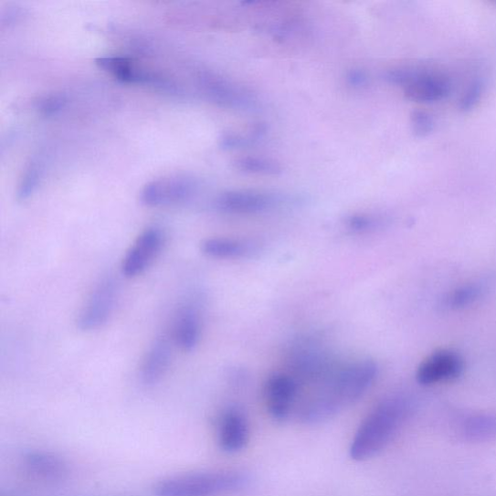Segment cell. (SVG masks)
<instances>
[{
    "label": "cell",
    "instance_id": "cell-1",
    "mask_svg": "<svg viewBox=\"0 0 496 496\" xmlns=\"http://www.w3.org/2000/svg\"><path fill=\"white\" fill-rule=\"evenodd\" d=\"M377 373V364L371 360L335 364L322 380L315 383L318 389L302 406L301 420L306 424H318L332 418L371 388Z\"/></svg>",
    "mask_w": 496,
    "mask_h": 496
},
{
    "label": "cell",
    "instance_id": "cell-2",
    "mask_svg": "<svg viewBox=\"0 0 496 496\" xmlns=\"http://www.w3.org/2000/svg\"><path fill=\"white\" fill-rule=\"evenodd\" d=\"M414 409L411 398L394 396L379 404L364 419L350 446V457L369 459L385 448Z\"/></svg>",
    "mask_w": 496,
    "mask_h": 496
},
{
    "label": "cell",
    "instance_id": "cell-3",
    "mask_svg": "<svg viewBox=\"0 0 496 496\" xmlns=\"http://www.w3.org/2000/svg\"><path fill=\"white\" fill-rule=\"evenodd\" d=\"M249 479L234 471H199L169 476L153 486L155 496H218L241 490Z\"/></svg>",
    "mask_w": 496,
    "mask_h": 496
},
{
    "label": "cell",
    "instance_id": "cell-4",
    "mask_svg": "<svg viewBox=\"0 0 496 496\" xmlns=\"http://www.w3.org/2000/svg\"><path fill=\"white\" fill-rule=\"evenodd\" d=\"M388 79L405 87L406 98L415 102L435 103L447 98L451 92L449 78L435 70H394Z\"/></svg>",
    "mask_w": 496,
    "mask_h": 496
},
{
    "label": "cell",
    "instance_id": "cell-5",
    "mask_svg": "<svg viewBox=\"0 0 496 496\" xmlns=\"http://www.w3.org/2000/svg\"><path fill=\"white\" fill-rule=\"evenodd\" d=\"M118 285L113 278L101 280L90 294L85 305L79 311L76 323L83 332H91L102 328L116 307Z\"/></svg>",
    "mask_w": 496,
    "mask_h": 496
},
{
    "label": "cell",
    "instance_id": "cell-6",
    "mask_svg": "<svg viewBox=\"0 0 496 496\" xmlns=\"http://www.w3.org/2000/svg\"><path fill=\"white\" fill-rule=\"evenodd\" d=\"M196 189V182L188 175L172 174L143 186L140 192V201L150 207L180 205L190 200Z\"/></svg>",
    "mask_w": 496,
    "mask_h": 496
},
{
    "label": "cell",
    "instance_id": "cell-7",
    "mask_svg": "<svg viewBox=\"0 0 496 496\" xmlns=\"http://www.w3.org/2000/svg\"><path fill=\"white\" fill-rule=\"evenodd\" d=\"M164 245V234L157 227L143 230L126 251L121 271L124 278L134 279L151 267Z\"/></svg>",
    "mask_w": 496,
    "mask_h": 496
},
{
    "label": "cell",
    "instance_id": "cell-8",
    "mask_svg": "<svg viewBox=\"0 0 496 496\" xmlns=\"http://www.w3.org/2000/svg\"><path fill=\"white\" fill-rule=\"evenodd\" d=\"M299 384L290 374L270 375L264 387L265 405L271 417L284 420L290 417L299 396Z\"/></svg>",
    "mask_w": 496,
    "mask_h": 496
},
{
    "label": "cell",
    "instance_id": "cell-9",
    "mask_svg": "<svg viewBox=\"0 0 496 496\" xmlns=\"http://www.w3.org/2000/svg\"><path fill=\"white\" fill-rule=\"evenodd\" d=\"M100 69L113 75L119 81L125 84L149 85L163 90H174L167 79L143 69L132 58L108 56L95 60Z\"/></svg>",
    "mask_w": 496,
    "mask_h": 496
},
{
    "label": "cell",
    "instance_id": "cell-10",
    "mask_svg": "<svg viewBox=\"0 0 496 496\" xmlns=\"http://www.w3.org/2000/svg\"><path fill=\"white\" fill-rule=\"evenodd\" d=\"M21 466L24 472L31 479L44 484H58L69 477V462L62 457L44 450L26 452Z\"/></svg>",
    "mask_w": 496,
    "mask_h": 496
},
{
    "label": "cell",
    "instance_id": "cell-11",
    "mask_svg": "<svg viewBox=\"0 0 496 496\" xmlns=\"http://www.w3.org/2000/svg\"><path fill=\"white\" fill-rule=\"evenodd\" d=\"M465 371V362L451 350H439L429 355L418 367L417 381L424 386L453 381Z\"/></svg>",
    "mask_w": 496,
    "mask_h": 496
},
{
    "label": "cell",
    "instance_id": "cell-12",
    "mask_svg": "<svg viewBox=\"0 0 496 496\" xmlns=\"http://www.w3.org/2000/svg\"><path fill=\"white\" fill-rule=\"evenodd\" d=\"M278 203L274 195L253 190H233L220 195L215 206L222 213L250 215L266 212Z\"/></svg>",
    "mask_w": 496,
    "mask_h": 496
},
{
    "label": "cell",
    "instance_id": "cell-13",
    "mask_svg": "<svg viewBox=\"0 0 496 496\" xmlns=\"http://www.w3.org/2000/svg\"><path fill=\"white\" fill-rule=\"evenodd\" d=\"M217 437L224 452L237 453L243 450L249 440V426L245 416L235 409L224 413Z\"/></svg>",
    "mask_w": 496,
    "mask_h": 496
},
{
    "label": "cell",
    "instance_id": "cell-14",
    "mask_svg": "<svg viewBox=\"0 0 496 496\" xmlns=\"http://www.w3.org/2000/svg\"><path fill=\"white\" fill-rule=\"evenodd\" d=\"M202 332V319L199 310L194 305L181 308L173 325V340L185 352L194 351L198 345Z\"/></svg>",
    "mask_w": 496,
    "mask_h": 496
},
{
    "label": "cell",
    "instance_id": "cell-15",
    "mask_svg": "<svg viewBox=\"0 0 496 496\" xmlns=\"http://www.w3.org/2000/svg\"><path fill=\"white\" fill-rule=\"evenodd\" d=\"M199 79L206 93L220 106L238 109L248 108L251 103L248 93L222 77L204 73Z\"/></svg>",
    "mask_w": 496,
    "mask_h": 496
},
{
    "label": "cell",
    "instance_id": "cell-16",
    "mask_svg": "<svg viewBox=\"0 0 496 496\" xmlns=\"http://www.w3.org/2000/svg\"><path fill=\"white\" fill-rule=\"evenodd\" d=\"M172 361V349L166 339L156 340L149 348L141 364V379L154 385L167 374Z\"/></svg>",
    "mask_w": 496,
    "mask_h": 496
},
{
    "label": "cell",
    "instance_id": "cell-17",
    "mask_svg": "<svg viewBox=\"0 0 496 496\" xmlns=\"http://www.w3.org/2000/svg\"><path fill=\"white\" fill-rule=\"evenodd\" d=\"M458 435L465 441L481 443L496 440V414L473 413L461 418Z\"/></svg>",
    "mask_w": 496,
    "mask_h": 496
},
{
    "label": "cell",
    "instance_id": "cell-18",
    "mask_svg": "<svg viewBox=\"0 0 496 496\" xmlns=\"http://www.w3.org/2000/svg\"><path fill=\"white\" fill-rule=\"evenodd\" d=\"M202 252L216 259H236L246 258L254 253L255 248L250 243L227 237L206 238L201 244Z\"/></svg>",
    "mask_w": 496,
    "mask_h": 496
},
{
    "label": "cell",
    "instance_id": "cell-19",
    "mask_svg": "<svg viewBox=\"0 0 496 496\" xmlns=\"http://www.w3.org/2000/svg\"><path fill=\"white\" fill-rule=\"evenodd\" d=\"M487 292V286L481 281H473L456 288L445 299V306L450 310H462L481 299Z\"/></svg>",
    "mask_w": 496,
    "mask_h": 496
},
{
    "label": "cell",
    "instance_id": "cell-20",
    "mask_svg": "<svg viewBox=\"0 0 496 496\" xmlns=\"http://www.w3.org/2000/svg\"><path fill=\"white\" fill-rule=\"evenodd\" d=\"M236 169L248 174L275 175L281 173V166L273 159L244 156L235 159Z\"/></svg>",
    "mask_w": 496,
    "mask_h": 496
},
{
    "label": "cell",
    "instance_id": "cell-21",
    "mask_svg": "<svg viewBox=\"0 0 496 496\" xmlns=\"http://www.w3.org/2000/svg\"><path fill=\"white\" fill-rule=\"evenodd\" d=\"M266 128L263 125L255 126L249 132L244 134H227L223 136L220 145L224 149H241L253 145L265 134Z\"/></svg>",
    "mask_w": 496,
    "mask_h": 496
},
{
    "label": "cell",
    "instance_id": "cell-22",
    "mask_svg": "<svg viewBox=\"0 0 496 496\" xmlns=\"http://www.w3.org/2000/svg\"><path fill=\"white\" fill-rule=\"evenodd\" d=\"M385 219L372 215H354L347 220V227L355 232H369L376 230L385 224Z\"/></svg>",
    "mask_w": 496,
    "mask_h": 496
},
{
    "label": "cell",
    "instance_id": "cell-23",
    "mask_svg": "<svg viewBox=\"0 0 496 496\" xmlns=\"http://www.w3.org/2000/svg\"><path fill=\"white\" fill-rule=\"evenodd\" d=\"M40 173V168L36 164L27 168L18 189L19 200L25 201L35 194L39 184Z\"/></svg>",
    "mask_w": 496,
    "mask_h": 496
},
{
    "label": "cell",
    "instance_id": "cell-24",
    "mask_svg": "<svg viewBox=\"0 0 496 496\" xmlns=\"http://www.w3.org/2000/svg\"><path fill=\"white\" fill-rule=\"evenodd\" d=\"M413 132L419 136H427L435 128V121L425 111H415L411 117Z\"/></svg>",
    "mask_w": 496,
    "mask_h": 496
},
{
    "label": "cell",
    "instance_id": "cell-25",
    "mask_svg": "<svg viewBox=\"0 0 496 496\" xmlns=\"http://www.w3.org/2000/svg\"><path fill=\"white\" fill-rule=\"evenodd\" d=\"M68 100L64 96L59 94H52L46 96L38 102V110L44 116H53L58 113L64 107L67 106Z\"/></svg>",
    "mask_w": 496,
    "mask_h": 496
},
{
    "label": "cell",
    "instance_id": "cell-26",
    "mask_svg": "<svg viewBox=\"0 0 496 496\" xmlns=\"http://www.w3.org/2000/svg\"><path fill=\"white\" fill-rule=\"evenodd\" d=\"M482 92V84H480L479 82L472 83L462 96L459 104L460 110L467 111L474 108L480 99H481Z\"/></svg>",
    "mask_w": 496,
    "mask_h": 496
},
{
    "label": "cell",
    "instance_id": "cell-27",
    "mask_svg": "<svg viewBox=\"0 0 496 496\" xmlns=\"http://www.w3.org/2000/svg\"><path fill=\"white\" fill-rule=\"evenodd\" d=\"M347 82L350 86L355 87V88H361L364 87L369 82V77H367V74L360 69H354L351 70L347 74Z\"/></svg>",
    "mask_w": 496,
    "mask_h": 496
}]
</instances>
